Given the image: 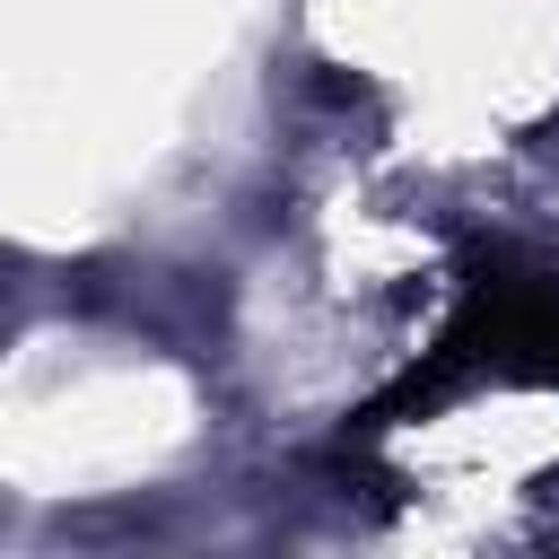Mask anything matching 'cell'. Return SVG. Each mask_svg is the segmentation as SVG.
I'll return each instance as SVG.
<instances>
[{
	"instance_id": "1",
	"label": "cell",
	"mask_w": 559,
	"mask_h": 559,
	"mask_svg": "<svg viewBox=\"0 0 559 559\" xmlns=\"http://www.w3.org/2000/svg\"><path fill=\"white\" fill-rule=\"evenodd\" d=\"M472 376L559 384V262H489V271H472L454 323L437 332L428 367L402 393L437 402L445 384H472Z\"/></svg>"
}]
</instances>
